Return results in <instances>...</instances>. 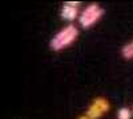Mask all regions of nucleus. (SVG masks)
Here are the masks:
<instances>
[{
	"label": "nucleus",
	"instance_id": "f03ea898",
	"mask_svg": "<svg viewBox=\"0 0 133 119\" xmlns=\"http://www.w3.org/2000/svg\"><path fill=\"white\" fill-rule=\"evenodd\" d=\"M103 15H104V8L97 3H93L87 5L80 12L79 21L83 28H91L103 17Z\"/></svg>",
	"mask_w": 133,
	"mask_h": 119
},
{
	"label": "nucleus",
	"instance_id": "423d86ee",
	"mask_svg": "<svg viewBox=\"0 0 133 119\" xmlns=\"http://www.w3.org/2000/svg\"><path fill=\"white\" fill-rule=\"evenodd\" d=\"M117 119H132V111L128 107H121L117 111Z\"/></svg>",
	"mask_w": 133,
	"mask_h": 119
},
{
	"label": "nucleus",
	"instance_id": "39448f33",
	"mask_svg": "<svg viewBox=\"0 0 133 119\" xmlns=\"http://www.w3.org/2000/svg\"><path fill=\"white\" fill-rule=\"evenodd\" d=\"M121 56H123L125 60H132L133 58V40L123 46V49H121Z\"/></svg>",
	"mask_w": 133,
	"mask_h": 119
},
{
	"label": "nucleus",
	"instance_id": "20e7f679",
	"mask_svg": "<svg viewBox=\"0 0 133 119\" xmlns=\"http://www.w3.org/2000/svg\"><path fill=\"white\" fill-rule=\"evenodd\" d=\"M80 2H65L61 7L60 16L66 21H73L80 16Z\"/></svg>",
	"mask_w": 133,
	"mask_h": 119
},
{
	"label": "nucleus",
	"instance_id": "0eeeda50",
	"mask_svg": "<svg viewBox=\"0 0 133 119\" xmlns=\"http://www.w3.org/2000/svg\"><path fill=\"white\" fill-rule=\"evenodd\" d=\"M77 119H91V118H89V116H88V115L85 114V115H81V116H79Z\"/></svg>",
	"mask_w": 133,
	"mask_h": 119
},
{
	"label": "nucleus",
	"instance_id": "f257e3e1",
	"mask_svg": "<svg viewBox=\"0 0 133 119\" xmlns=\"http://www.w3.org/2000/svg\"><path fill=\"white\" fill-rule=\"evenodd\" d=\"M77 37H79V29H77L76 25L69 24V25L64 27L63 29H60L57 33L52 37V40L49 42V46L55 52L64 50L68 46H71L77 40Z\"/></svg>",
	"mask_w": 133,
	"mask_h": 119
},
{
	"label": "nucleus",
	"instance_id": "7ed1b4c3",
	"mask_svg": "<svg viewBox=\"0 0 133 119\" xmlns=\"http://www.w3.org/2000/svg\"><path fill=\"white\" fill-rule=\"evenodd\" d=\"M110 109V103L107 98H103V97H97L96 99H93V102L88 106L87 109V115L91 119H98L101 118L104 114H107Z\"/></svg>",
	"mask_w": 133,
	"mask_h": 119
}]
</instances>
